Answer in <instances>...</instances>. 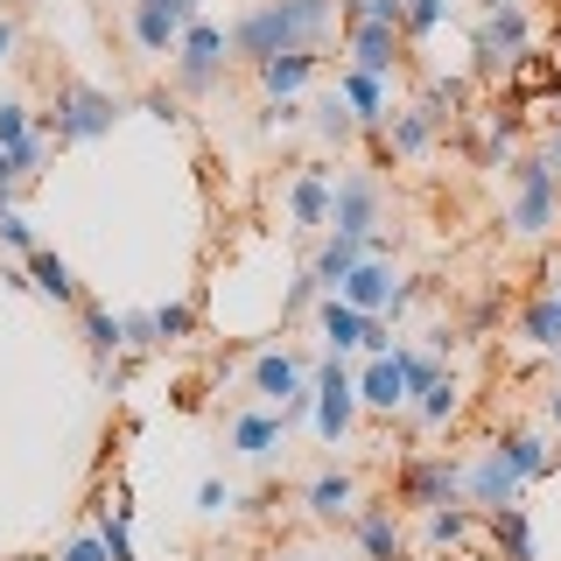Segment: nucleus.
<instances>
[{
	"instance_id": "obj_49",
	"label": "nucleus",
	"mask_w": 561,
	"mask_h": 561,
	"mask_svg": "<svg viewBox=\"0 0 561 561\" xmlns=\"http://www.w3.org/2000/svg\"><path fill=\"white\" fill-rule=\"evenodd\" d=\"M554 386H561V351H554Z\"/></svg>"
},
{
	"instance_id": "obj_32",
	"label": "nucleus",
	"mask_w": 561,
	"mask_h": 561,
	"mask_svg": "<svg viewBox=\"0 0 561 561\" xmlns=\"http://www.w3.org/2000/svg\"><path fill=\"white\" fill-rule=\"evenodd\" d=\"M519 344H534V351H548V358H554V351H561V302H554V295L548 288H540L534 295V302H526L519 309Z\"/></svg>"
},
{
	"instance_id": "obj_50",
	"label": "nucleus",
	"mask_w": 561,
	"mask_h": 561,
	"mask_svg": "<svg viewBox=\"0 0 561 561\" xmlns=\"http://www.w3.org/2000/svg\"><path fill=\"white\" fill-rule=\"evenodd\" d=\"M274 561H302V554H274Z\"/></svg>"
},
{
	"instance_id": "obj_35",
	"label": "nucleus",
	"mask_w": 561,
	"mask_h": 561,
	"mask_svg": "<svg viewBox=\"0 0 561 561\" xmlns=\"http://www.w3.org/2000/svg\"><path fill=\"white\" fill-rule=\"evenodd\" d=\"M344 22H373V28H400L408 35V0H337Z\"/></svg>"
},
{
	"instance_id": "obj_8",
	"label": "nucleus",
	"mask_w": 561,
	"mask_h": 561,
	"mask_svg": "<svg viewBox=\"0 0 561 561\" xmlns=\"http://www.w3.org/2000/svg\"><path fill=\"white\" fill-rule=\"evenodd\" d=\"M379 225H386V183H379V169H337V197H330V232H344V239H379Z\"/></svg>"
},
{
	"instance_id": "obj_38",
	"label": "nucleus",
	"mask_w": 561,
	"mask_h": 561,
	"mask_svg": "<svg viewBox=\"0 0 561 561\" xmlns=\"http://www.w3.org/2000/svg\"><path fill=\"white\" fill-rule=\"evenodd\" d=\"M302 119H309L302 99H267L260 105V134H288V127H302Z\"/></svg>"
},
{
	"instance_id": "obj_18",
	"label": "nucleus",
	"mask_w": 561,
	"mask_h": 561,
	"mask_svg": "<svg viewBox=\"0 0 561 561\" xmlns=\"http://www.w3.org/2000/svg\"><path fill=\"white\" fill-rule=\"evenodd\" d=\"M344 64L373 70V78H400V64H408V35H400V28H373V22H344Z\"/></svg>"
},
{
	"instance_id": "obj_44",
	"label": "nucleus",
	"mask_w": 561,
	"mask_h": 561,
	"mask_svg": "<svg viewBox=\"0 0 561 561\" xmlns=\"http://www.w3.org/2000/svg\"><path fill=\"white\" fill-rule=\"evenodd\" d=\"M14 49H22V22L0 8V64H14Z\"/></svg>"
},
{
	"instance_id": "obj_51",
	"label": "nucleus",
	"mask_w": 561,
	"mask_h": 561,
	"mask_svg": "<svg viewBox=\"0 0 561 561\" xmlns=\"http://www.w3.org/2000/svg\"><path fill=\"white\" fill-rule=\"evenodd\" d=\"M22 561H49V554H22Z\"/></svg>"
},
{
	"instance_id": "obj_46",
	"label": "nucleus",
	"mask_w": 561,
	"mask_h": 561,
	"mask_svg": "<svg viewBox=\"0 0 561 561\" xmlns=\"http://www.w3.org/2000/svg\"><path fill=\"white\" fill-rule=\"evenodd\" d=\"M540 414H548V428H554V443H561V386H548V400H540Z\"/></svg>"
},
{
	"instance_id": "obj_42",
	"label": "nucleus",
	"mask_w": 561,
	"mask_h": 561,
	"mask_svg": "<svg viewBox=\"0 0 561 561\" xmlns=\"http://www.w3.org/2000/svg\"><path fill=\"white\" fill-rule=\"evenodd\" d=\"M154 309H127V351H154Z\"/></svg>"
},
{
	"instance_id": "obj_26",
	"label": "nucleus",
	"mask_w": 561,
	"mask_h": 561,
	"mask_svg": "<svg viewBox=\"0 0 561 561\" xmlns=\"http://www.w3.org/2000/svg\"><path fill=\"white\" fill-rule=\"evenodd\" d=\"M470 99H478V78H470V70H443V78L421 84V105L443 119V134L456 127V119H470Z\"/></svg>"
},
{
	"instance_id": "obj_23",
	"label": "nucleus",
	"mask_w": 561,
	"mask_h": 561,
	"mask_svg": "<svg viewBox=\"0 0 561 561\" xmlns=\"http://www.w3.org/2000/svg\"><path fill=\"white\" fill-rule=\"evenodd\" d=\"M253 78H260V92H267V99H302L309 84L323 78V49H288V57H267Z\"/></svg>"
},
{
	"instance_id": "obj_43",
	"label": "nucleus",
	"mask_w": 561,
	"mask_h": 561,
	"mask_svg": "<svg viewBox=\"0 0 561 561\" xmlns=\"http://www.w3.org/2000/svg\"><path fill=\"white\" fill-rule=\"evenodd\" d=\"M534 154H540V162H548V169L561 175V119H548V127H540V148H534Z\"/></svg>"
},
{
	"instance_id": "obj_47",
	"label": "nucleus",
	"mask_w": 561,
	"mask_h": 561,
	"mask_svg": "<svg viewBox=\"0 0 561 561\" xmlns=\"http://www.w3.org/2000/svg\"><path fill=\"white\" fill-rule=\"evenodd\" d=\"M0 183H28V175L14 169V154H8V148H0Z\"/></svg>"
},
{
	"instance_id": "obj_21",
	"label": "nucleus",
	"mask_w": 561,
	"mask_h": 561,
	"mask_svg": "<svg viewBox=\"0 0 561 561\" xmlns=\"http://www.w3.org/2000/svg\"><path fill=\"white\" fill-rule=\"evenodd\" d=\"M358 408H373V414H408L414 408V386H408L400 351L393 358H365L358 365Z\"/></svg>"
},
{
	"instance_id": "obj_34",
	"label": "nucleus",
	"mask_w": 561,
	"mask_h": 561,
	"mask_svg": "<svg viewBox=\"0 0 561 561\" xmlns=\"http://www.w3.org/2000/svg\"><path fill=\"white\" fill-rule=\"evenodd\" d=\"M408 414H414V428H428V435H443V428H449V421H456V414H463V386H456V373H449V379H435V386H428V393H421V400H414V408H408Z\"/></svg>"
},
{
	"instance_id": "obj_45",
	"label": "nucleus",
	"mask_w": 561,
	"mask_h": 561,
	"mask_svg": "<svg viewBox=\"0 0 561 561\" xmlns=\"http://www.w3.org/2000/svg\"><path fill=\"white\" fill-rule=\"evenodd\" d=\"M148 113H154V119H169V127H175V119H183V105H175V99H162V92H148Z\"/></svg>"
},
{
	"instance_id": "obj_1",
	"label": "nucleus",
	"mask_w": 561,
	"mask_h": 561,
	"mask_svg": "<svg viewBox=\"0 0 561 561\" xmlns=\"http://www.w3.org/2000/svg\"><path fill=\"white\" fill-rule=\"evenodd\" d=\"M337 22H344L337 0H253L232 22V57L260 70L267 57H288V49H323Z\"/></svg>"
},
{
	"instance_id": "obj_22",
	"label": "nucleus",
	"mask_w": 561,
	"mask_h": 561,
	"mask_svg": "<svg viewBox=\"0 0 561 561\" xmlns=\"http://www.w3.org/2000/svg\"><path fill=\"white\" fill-rule=\"evenodd\" d=\"M84 323V351H92V373H113L127 358V309H105V302H84L78 309Z\"/></svg>"
},
{
	"instance_id": "obj_11",
	"label": "nucleus",
	"mask_w": 561,
	"mask_h": 561,
	"mask_svg": "<svg viewBox=\"0 0 561 561\" xmlns=\"http://www.w3.org/2000/svg\"><path fill=\"white\" fill-rule=\"evenodd\" d=\"M316 386V365L295 358V351H260L253 365H245V393L260 400V408H288V400H302Z\"/></svg>"
},
{
	"instance_id": "obj_2",
	"label": "nucleus",
	"mask_w": 561,
	"mask_h": 561,
	"mask_svg": "<svg viewBox=\"0 0 561 561\" xmlns=\"http://www.w3.org/2000/svg\"><path fill=\"white\" fill-rule=\"evenodd\" d=\"M127 119V99L105 92V84H84V78H57V92H49V113H43V134L57 140V148H92Z\"/></svg>"
},
{
	"instance_id": "obj_20",
	"label": "nucleus",
	"mask_w": 561,
	"mask_h": 561,
	"mask_svg": "<svg viewBox=\"0 0 561 561\" xmlns=\"http://www.w3.org/2000/svg\"><path fill=\"white\" fill-rule=\"evenodd\" d=\"M386 260V239H344V232H323L316 239V253H309V274L323 280V295H337L351 274H358V260Z\"/></svg>"
},
{
	"instance_id": "obj_41",
	"label": "nucleus",
	"mask_w": 561,
	"mask_h": 561,
	"mask_svg": "<svg viewBox=\"0 0 561 561\" xmlns=\"http://www.w3.org/2000/svg\"><path fill=\"white\" fill-rule=\"evenodd\" d=\"M57 561H113V554H105V540L92 534V526H84V534H70L64 548H57Z\"/></svg>"
},
{
	"instance_id": "obj_36",
	"label": "nucleus",
	"mask_w": 561,
	"mask_h": 561,
	"mask_svg": "<svg viewBox=\"0 0 561 561\" xmlns=\"http://www.w3.org/2000/svg\"><path fill=\"white\" fill-rule=\"evenodd\" d=\"M154 337H162V344H190V337H197V302H162V309H154Z\"/></svg>"
},
{
	"instance_id": "obj_25",
	"label": "nucleus",
	"mask_w": 561,
	"mask_h": 561,
	"mask_svg": "<svg viewBox=\"0 0 561 561\" xmlns=\"http://www.w3.org/2000/svg\"><path fill=\"white\" fill-rule=\"evenodd\" d=\"M519 162V113L491 105L478 113V169H513Z\"/></svg>"
},
{
	"instance_id": "obj_6",
	"label": "nucleus",
	"mask_w": 561,
	"mask_h": 561,
	"mask_svg": "<svg viewBox=\"0 0 561 561\" xmlns=\"http://www.w3.org/2000/svg\"><path fill=\"white\" fill-rule=\"evenodd\" d=\"M513 204H505V232L513 239H548L561 225V175L540 162V154H519L513 169Z\"/></svg>"
},
{
	"instance_id": "obj_4",
	"label": "nucleus",
	"mask_w": 561,
	"mask_h": 561,
	"mask_svg": "<svg viewBox=\"0 0 561 561\" xmlns=\"http://www.w3.org/2000/svg\"><path fill=\"white\" fill-rule=\"evenodd\" d=\"M534 57V14L526 0H478V78H513Z\"/></svg>"
},
{
	"instance_id": "obj_19",
	"label": "nucleus",
	"mask_w": 561,
	"mask_h": 561,
	"mask_svg": "<svg viewBox=\"0 0 561 561\" xmlns=\"http://www.w3.org/2000/svg\"><path fill=\"white\" fill-rule=\"evenodd\" d=\"M0 148L14 154V169L22 175H35L43 169V154H49V134H43V113H35L28 99H0Z\"/></svg>"
},
{
	"instance_id": "obj_12",
	"label": "nucleus",
	"mask_w": 561,
	"mask_h": 561,
	"mask_svg": "<svg viewBox=\"0 0 561 561\" xmlns=\"http://www.w3.org/2000/svg\"><path fill=\"white\" fill-rule=\"evenodd\" d=\"M288 428L295 421L280 414V408H239L232 414V428H225V449L232 456H245V463H274V456H288Z\"/></svg>"
},
{
	"instance_id": "obj_30",
	"label": "nucleus",
	"mask_w": 561,
	"mask_h": 561,
	"mask_svg": "<svg viewBox=\"0 0 561 561\" xmlns=\"http://www.w3.org/2000/svg\"><path fill=\"white\" fill-rule=\"evenodd\" d=\"M491 526V548H499V561H540L534 554V519H526V505H499V513H484Z\"/></svg>"
},
{
	"instance_id": "obj_24",
	"label": "nucleus",
	"mask_w": 561,
	"mask_h": 561,
	"mask_svg": "<svg viewBox=\"0 0 561 561\" xmlns=\"http://www.w3.org/2000/svg\"><path fill=\"white\" fill-rule=\"evenodd\" d=\"M365 323H373V316H358L344 295H323V302H316V330H323V351H330V358L365 351Z\"/></svg>"
},
{
	"instance_id": "obj_31",
	"label": "nucleus",
	"mask_w": 561,
	"mask_h": 561,
	"mask_svg": "<svg viewBox=\"0 0 561 561\" xmlns=\"http://www.w3.org/2000/svg\"><path fill=\"white\" fill-rule=\"evenodd\" d=\"M499 449H505V463H513L526 484H534V478H548V470H554V443H548L540 428H505V435H499Z\"/></svg>"
},
{
	"instance_id": "obj_7",
	"label": "nucleus",
	"mask_w": 561,
	"mask_h": 561,
	"mask_svg": "<svg viewBox=\"0 0 561 561\" xmlns=\"http://www.w3.org/2000/svg\"><path fill=\"white\" fill-rule=\"evenodd\" d=\"M119 22H127V43L140 64H169L190 22H204V0H127Z\"/></svg>"
},
{
	"instance_id": "obj_3",
	"label": "nucleus",
	"mask_w": 561,
	"mask_h": 561,
	"mask_svg": "<svg viewBox=\"0 0 561 561\" xmlns=\"http://www.w3.org/2000/svg\"><path fill=\"white\" fill-rule=\"evenodd\" d=\"M232 28L225 22H190V35L175 43L169 57V78H175V99H210L225 78H232Z\"/></svg>"
},
{
	"instance_id": "obj_15",
	"label": "nucleus",
	"mask_w": 561,
	"mask_h": 561,
	"mask_svg": "<svg viewBox=\"0 0 561 561\" xmlns=\"http://www.w3.org/2000/svg\"><path fill=\"white\" fill-rule=\"evenodd\" d=\"M330 92L351 105V119L365 127V140H379L386 127H393V78H373V70L337 64V84H330Z\"/></svg>"
},
{
	"instance_id": "obj_33",
	"label": "nucleus",
	"mask_w": 561,
	"mask_h": 561,
	"mask_svg": "<svg viewBox=\"0 0 561 561\" xmlns=\"http://www.w3.org/2000/svg\"><path fill=\"white\" fill-rule=\"evenodd\" d=\"M127 519H134V499H127V484H113V505H99V519H92V534L105 540V554H113V561H140Z\"/></svg>"
},
{
	"instance_id": "obj_39",
	"label": "nucleus",
	"mask_w": 561,
	"mask_h": 561,
	"mask_svg": "<svg viewBox=\"0 0 561 561\" xmlns=\"http://www.w3.org/2000/svg\"><path fill=\"white\" fill-rule=\"evenodd\" d=\"M0 245H8V253H22V260L43 253V245H35V225L22 218V210H0Z\"/></svg>"
},
{
	"instance_id": "obj_17",
	"label": "nucleus",
	"mask_w": 561,
	"mask_h": 561,
	"mask_svg": "<svg viewBox=\"0 0 561 561\" xmlns=\"http://www.w3.org/2000/svg\"><path fill=\"white\" fill-rule=\"evenodd\" d=\"M435 140H443V119H435L421 99H408V105H393V127L373 140V154L379 162H421Z\"/></svg>"
},
{
	"instance_id": "obj_27",
	"label": "nucleus",
	"mask_w": 561,
	"mask_h": 561,
	"mask_svg": "<svg viewBox=\"0 0 561 561\" xmlns=\"http://www.w3.org/2000/svg\"><path fill=\"white\" fill-rule=\"evenodd\" d=\"M28 280H35V295H49L57 309H84V280L70 274V260H64V253H49V245L28 260Z\"/></svg>"
},
{
	"instance_id": "obj_10",
	"label": "nucleus",
	"mask_w": 561,
	"mask_h": 561,
	"mask_svg": "<svg viewBox=\"0 0 561 561\" xmlns=\"http://www.w3.org/2000/svg\"><path fill=\"white\" fill-rule=\"evenodd\" d=\"M330 197H337V169L302 162L288 175V232L295 239H323L330 232Z\"/></svg>"
},
{
	"instance_id": "obj_52",
	"label": "nucleus",
	"mask_w": 561,
	"mask_h": 561,
	"mask_svg": "<svg viewBox=\"0 0 561 561\" xmlns=\"http://www.w3.org/2000/svg\"><path fill=\"white\" fill-rule=\"evenodd\" d=\"M49 561H57V554H49Z\"/></svg>"
},
{
	"instance_id": "obj_5",
	"label": "nucleus",
	"mask_w": 561,
	"mask_h": 561,
	"mask_svg": "<svg viewBox=\"0 0 561 561\" xmlns=\"http://www.w3.org/2000/svg\"><path fill=\"white\" fill-rule=\"evenodd\" d=\"M463 463H470V456H435V449L400 456V470H393V505H400V513L470 505V499H463Z\"/></svg>"
},
{
	"instance_id": "obj_29",
	"label": "nucleus",
	"mask_w": 561,
	"mask_h": 561,
	"mask_svg": "<svg viewBox=\"0 0 561 561\" xmlns=\"http://www.w3.org/2000/svg\"><path fill=\"white\" fill-rule=\"evenodd\" d=\"M309 134L316 140H323V148H337V154H351V148H358V119H351V105L337 99V92H323V99H316L309 105Z\"/></svg>"
},
{
	"instance_id": "obj_14",
	"label": "nucleus",
	"mask_w": 561,
	"mask_h": 561,
	"mask_svg": "<svg viewBox=\"0 0 561 561\" xmlns=\"http://www.w3.org/2000/svg\"><path fill=\"white\" fill-rule=\"evenodd\" d=\"M302 513H309L316 526H344V534H351V519L365 513V484L351 478V470L323 463V470H316V478L302 484Z\"/></svg>"
},
{
	"instance_id": "obj_13",
	"label": "nucleus",
	"mask_w": 561,
	"mask_h": 561,
	"mask_svg": "<svg viewBox=\"0 0 561 561\" xmlns=\"http://www.w3.org/2000/svg\"><path fill=\"white\" fill-rule=\"evenodd\" d=\"M463 499L478 505V513H499V505H519V499H526V478L505 463L499 443H484V449L463 463Z\"/></svg>"
},
{
	"instance_id": "obj_9",
	"label": "nucleus",
	"mask_w": 561,
	"mask_h": 561,
	"mask_svg": "<svg viewBox=\"0 0 561 561\" xmlns=\"http://www.w3.org/2000/svg\"><path fill=\"white\" fill-rule=\"evenodd\" d=\"M351 421H358V373L323 351V358H316V435L337 449L351 435Z\"/></svg>"
},
{
	"instance_id": "obj_40",
	"label": "nucleus",
	"mask_w": 561,
	"mask_h": 561,
	"mask_svg": "<svg viewBox=\"0 0 561 561\" xmlns=\"http://www.w3.org/2000/svg\"><path fill=\"white\" fill-rule=\"evenodd\" d=\"M232 505H239V491H232V484H225V478H204V484H197V513H204V519H218V513H232Z\"/></svg>"
},
{
	"instance_id": "obj_16",
	"label": "nucleus",
	"mask_w": 561,
	"mask_h": 561,
	"mask_svg": "<svg viewBox=\"0 0 561 561\" xmlns=\"http://www.w3.org/2000/svg\"><path fill=\"white\" fill-rule=\"evenodd\" d=\"M358 561H408V513L393 499H365V513L351 519Z\"/></svg>"
},
{
	"instance_id": "obj_48",
	"label": "nucleus",
	"mask_w": 561,
	"mask_h": 561,
	"mask_svg": "<svg viewBox=\"0 0 561 561\" xmlns=\"http://www.w3.org/2000/svg\"><path fill=\"white\" fill-rule=\"evenodd\" d=\"M548 295H554V302H561V260H554V267H548Z\"/></svg>"
},
{
	"instance_id": "obj_28",
	"label": "nucleus",
	"mask_w": 561,
	"mask_h": 561,
	"mask_svg": "<svg viewBox=\"0 0 561 561\" xmlns=\"http://www.w3.org/2000/svg\"><path fill=\"white\" fill-rule=\"evenodd\" d=\"M478 505H435V513H421V548H435V554H443V548H463V540L470 534H478Z\"/></svg>"
},
{
	"instance_id": "obj_37",
	"label": "nucleus",
	"mask_w": 561,
	"mask_h": 561,
	"mask_svg": "<svg viewBox=\"0 0 561 561\" xmlns=\"http://www.w3.org/2000/svg\"><path fill=\"white\" fill-rule=\"evenodd\" d=\"M449 8L456 0H408V43H428V35L449 22Z\"/></svg>"
}]
</instances>
